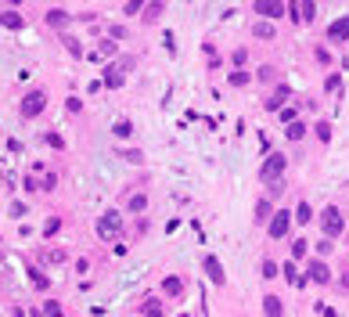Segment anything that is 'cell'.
I'll return each instance as SVG.
<instances>
[{
	"mask_svg": "<svg viewBox=\"0 0 349 317\" xmlns=\"http://www.w3.org/2000/svg\"><path fill=\"white\" fill-rule=\"evenodd\" d=\"M292 220H295V213L277 209V213H274V220L266 224V234H270V238H285V234H288V227H292Z\"/></svg>",
	"mask_w": 349,
	"mask_h": 317,
	"instance_id": "obj_7",
	"label": "cell"
},
{
	"mask_svg": "<svg viewBox=\"0 0 349 317\" xmlns=\"http://www.w3.org/2000/svg\"><path fill=\"white\" fill-rule=\"evenodd\" d=\"M123 234V213L119 209H108L97 216V238L101 242H112V238H119Z\"/></svg>",
	"mask_w": 349,
	"mask_h": 317,
	"instance_id": "obj_1",
	"label": "cell"
},
{
	"mask_svg": "<svg viewBox=\"0 0 349 317\" xmlns=\"http://www.w3.org/2000/svg\"><path fill=\"white\" fill-rule=\"evenodd\" d=\"M11 216H25V202H11Z\"/></svg>",
	"mask_w": 349,
	"mask_h": 317,
	"instance_id": "obj_44",
	"label": "cell"
},
{
	"mask_svg": "<svg viewBox=\"0 0 349 317\" xmlns=\"http://www.w3.org/2000/svg\"><path fill=\"white\" fill-rule=\"evenodd\" d=\"M202 267H205V277H209V281H213L216 289H223V285H227V274H223V263H220L216 256H205V260H202Z\"/></svg>",
	"mask_w": 349,
	"mask_h": 317,
	"instance_id": "obj_8",
	"label": "cell"
},
{
	"mask_svg": "<svg viewBox=\"0 0 349 317\" xmlns=\"http://www.w3.org/2000/svg\"><path fill=\"white\" fill-rule=\"evenodd\" d=\"M285 137H288V141H302V137H306V123H299V119H295V123H288V126H285Z\"/></svg>",
	"mask_w": 349,
	"mask_h": 317,
	"instance_id": "obj_21",
	"label": "cell"
},
{
	"mask_svg": "<svg viewBox=\"0 0 349 317\" xmlns=\"http://www.w3.org/2000/svg\"><path fill=\"white\" fill-rule=\"evenodd\" d=\"M47 317H61V306L58 303H47Z\"/></svg>",
	"mask_w": 349,
	"mask_h": 317,
	"instance_id": "obj_48",
	"label": "cell"
},
{
	"mask_svg": "<svg viewBox=\"0 0 349 317\" xmlns=\"http://www.w3.org/2000/svg\"><path fill=\"white\" fill-rule=\"evenodd\" d=\"M144 11H148V18H155V15H162V4H148Z\"/></svg>",
	"mask_w": 349,
	"mask_h": 317,
	"instance_id": "obj_47",
	"label": "cell"
},
{
	"mask_svg": "<svg viewBox=\"0 0 349 317\" xmlns=\"http://www.w3.org/2000/svg\"><path fill=\"white\" fill-rule=\"evenodd\" d=\"M252 11L263 15V22H274V18H281V15L288 11V4H281V0H256Z\"/></svg>",
	"mask_w": 349,
	"mask_h": 317,
	"instance_id": "obj_6",
	"label": "cell"
},
{
	"mask_svg": "<svg viewBox=\"0 0 349 317\" xmlns=\"http://www.w3.org/2000/svg\"><path fill=\"white\" fill-rule=\"evenodd\" d=\"M58 231H61V216H51V220L44 224V238H54Z\"/></svg>",
	"mask_w": 349,
	"mask_h": 317,
	"instance_id": "obj_27",
	"label": "cell"
},
{
	"mask_svg": "<svg viewBox=\"0 0 349 317\" xmlns=\"http://www.w3.org/2000/svg\"><path fill=\"white\" fill-rule=\"evenodd\" d=\"M263 313H266V317H285L281 299H277V296H263Z\"/></svg>",
	"mask_w": 349,
	"mask_h": 317,
	"instance_id": "obj_16",
	"label": "cell"
},
{
	"mask_svg": "<svg viewBox=\"0 0 349 317\" xmlns=\"http://www.w3.org/2000/svg\"><path fill=\"white\" fill-rule=\"evenodd\" d=\"M54 184H58V173L47 170V173H44V191H54Z\"/></svg>",
	"mask_w": 349,
	"mask_h": 317,
	"instance_id": "obj_35",
	"label": "cell"
},
{
	"mask_svg": "<svg viewBox=\"0 0 349 317\" xmlns=\"http://www.w3.org/2000/svg\"><path fill=\"white\" fill-rule=\"evenodd\" d=\"M317 137H321V141H331V123H328V119H321V123H317Z\"/></svg>",
	"mask_w": 349,
	"mask_h": 317,
	"instance_id": "obj_31",
	"label": "cell"
},
{
	"mask_svg": "<svg viewBox=\"0 0 349 317\" xmlns=\"http://www.w3.org/2000/svg\"><path fill=\"white\" fill-rule=\"evenodd\" d=\"M22 184H25V191H29V195H40V191H44V180H40V173H29Z\"/></svg>",
	"mask_w": 349,
	"mask_h": 317,
	"instance_id": "obj_24",
	"label": "cell"
},
{
	"mask_svg": "<svg viewBox=\"0 0 349 317\" xmlns=\"http://www.w3.org/2000/svg\"><path fill=\"white\" fill-rule=\"evenodd\" d=\"M324 90H338V76H328L324 79Z\"/></svg>",
	"mask_w": 349,
	"mask_h": 317,
	"instance_id": "obj_45",
	"label": "cell"
},
{
	"mask_svg": "<svg viewBox=\"0 0 349 317\" xmlns=\"http://www.w3.org/2000/svg\"><path fill=\"white\" fill-rule=\"evenodd\" d=\"M306 256V242L299 238V242H292V260H302Z\"/></svg>",
	"mask_w": 349,
	"mask_h": 317,
	"instance_id": "obj_33",
	"label": "cell"
},
{
	"mask_svg": "<svg viewBox=\"0 0 349 317\" xmlns=\"http://www.w3.org/2000/svg\"><path fill=\"white\" fill-rule=\"evenodd\" d=\"M141 8H144V4H141V0H130V4H123V11H126V15H137Z\"/></svg>",
	"mask_w": 349,
	"mask_h": 317,
	"instance_id": "obj_38",
	"label": "cell"
},
{
	"mask_svg": "<svg viewBox=\"0 0 349 317\" xmlns=\"http://www.w3.org/2000/svg\"><path fill=\"white\" fill-rule=\"evenodd\" d=\"M288 11H292V18H295V22H313L317 4H313V0H306V4H288Z\"/></svg>",
	"mask_w": 349,
	"mask_h": 317,
	"instance_id": "obj_10",
	"label": "cell"
},
{
	"mask_svg": "<svg viewBox=\"0 0 349 317\" xmlns=\"http://www.w3.org/2000/svg\"><path fill=\"white\" fill-rule=\"evenodd\" d=\"M44 141H47L51 148H58V151L65 148V137H61V134H44Z\"/></svg>",
	"mask_w": 349,
	"mask_h": 317,
	"instance_id": "obj_32",
	"label": "cell"
},
{
	"mask_svg": "<svg viewBox=\"0 0 349 317\" xmlns=\"http://www.w3.org/2000/svg\"><path fill=\"white\" fill-rule=\"evenodd\" d=\"M245 58H249V54H245V47H238V51H234V65L241 69V65H245Z\"/></svg>",
	"mask_w": 349,
	"mask_h": 317,
	"instance_id": "obj_43",
	"label": "cell"
},
{
	"mask_svg": "<svg viewBox=\"0 0 349 317\" xmlns=\"http://www.w3.org/2000/svg\"><path fill=\"white\" fill-rule=\"evenodd\" d=\"M295 115H299V108H281V119H285V126H288V123H295Z\"/></svg>",
	"mask_w": 349,
	"mask_h": 317,
	"instance_id": "obj_36",
	"label": "cell"
},
{
	"mask_svg": "<svg viewBox=\"0 0 349 317\" xmlns=\"http://www.w3.org/2000/svg\"><path fill=\"white\" fill-rule=\"evenodd\" d=\"M249 79H252V76H249L245 69H234V72H230V87H245Z\"/></svg>",
	"mask_w": 349,
	"mask_h": 317,
	"instance_id": "obj_26",
	"label": "cell"
},
{
	"mask_svg": "<svg viewBox=\"0 0 349 317\" xmlns=\"http://www.w3.org/2000/svg\"><path fill=\"white\" fill-rule=\"evenodd\" d=\"M309 220H313V209H309V202L302 198V202L295 206V224H309Z\"/></svg>",
	"mask_w": 349,
	"mask_h": 317,
	"instance_id": "obj_22",
	"label": "cell"
},
{
	"mask_svg": "<svg viewBox=\"0 0 349 317\" xmlns=\"http://www.w3.org/2000/svg\"><path fill=\"white\" fill-rule=\"evenodd\" d=\"M285 166H288V158H285L281 151H274V155H266V163H263V170H259V177H263L266 184H274V180H281V173H285Z\"/></svg>",
	"mask_w": 349,
	"mask_h": 317,
	"instance_id": "obj_4",
	"label": "cell"
},
{
	"mask_svg": "<svg viewBox=\"0 0 349 317\" xmlns=\"http://www.w3.org/2000/svg\"><path fill=\"white\" fill-rule=\"evenodd\" d=\"M277 270H281V267H277L274 260H270V256L259 263V277H266V281H274V277H277Z\"/></svg>",
	"mask_w": 349,
	"mask_h": 317,
	"instance_id": "obj_20",
	"label": "cell"
},
{
	"mask_svg": "<svg viewBox=\"0 0 349 317\" xmlns=\"http://www.w3.org/2000/svg\"><path fill=\"white\" fill-rule=\"evenodd\" d=\"M29 281H32L36 289H47V285H51V281H47V277H44L40 270H36V267H29Z\"/></svg>",
	"mask_w": 349,
	"mask_h": 317,
	"instance_id": "obj_28",
	"label": "cell"
},
{
	"mask_svg": "<svg viewBox=\"0 0 349 317\" xmlns=\"http://www.w3.org/2000/svg\"><path fill=\"white\" fill-rule=\"evenodd\" d=\"M259 79H266V83H270V79H274V65H263V69H259Z\"/></svg>",
	"mask_w": 349,
	"mask_h": 317,
	"instance_id": "obj_41",
	"label": "cell"
},
{
	"mask_svg": "<svg viewBox=\"0 0 349 317\" xmlns=\"http://www.w3.org/2000/svg\"><path fill=\"white\" fill-rule=\"evenodd\" d=\"M108 40H126V25H112L108 29Z\"/></svg>",
	"mask_w": 349,
	"mask_h": 317,
	"instance_id": "obj_34",
	"label": "cell"
},
{
	"mask_svg": "<svg viewBox=\"0 0 349 317\" xmlns=\"http://www.w3.org/2000/svg\"><path fill=\"white\" fill-rule=\"evenodd\" d=\"M115 51H119V44H115V40H101L97 51H94V58H101V54H104V58H112Z\"/></svg>",
	"mask_w": 349,
	"mask_h": 317,
	"instance_id": "obj_23",
	"label": "cell"
},
{
	"mask_svg": "<svg viewBox=\"0 0 349 317\" xmlns=\"http://www.w3.org/2000/svg\"><path fill=\"white\" fill-rule=\"evenodd\" d=\"M68 22H72V15H68L65 8H51V11H47V25H54V29H65Z\"/></svg>",
	"mask_w": 349,
	"mask_h": 317,
	"instance_id": "obj_13",
	"label": "cell"
},
{
	"mask_svg": "<svg viewBox=\"0 0 349 317\" xmlns=\"http://www.w3.org/2000/svg\"><path fill=\"white\" fill-rule=\"evenodd\" d=\"M65 260V249H47L44 252V263H61Z\"/></svg>",
	"mask_w": 349,
	"mask_h": 317,
	"instance_id": "obj_30",
	"label": "cell"
},
{
	"mask_svg": "<svg viewBox=\"0 0 349 317\" xmlns=\"http://www.w3.org/2000/svg\"><path fill=\"white\" fill-rule=\"evenodd\" d=\"M76 270L87 274V270H90V260H87V256H80V260H76Z\"/></svg>",
	"mask_w": 349,
	"mask_h": 317,
	"instance_id": "obj_42",
	"label": "cell"
},
{
	"mask_svg": "<svg viewBox=\"0 0 349 317\" xmlns=\"http://www.w3.org/2000/svg\"><path fill=\"white\" fill-rule=\"evenodd\" d=\"M123 158H130V163H137V166H141V163H144V155H141V151H130V148H126V151H123Z\"/></svg>",
	"mask_w": 349,
	"mask_h": 317,
	"instance_id": "obj_37",
	"label": "cell"
},
{
	"mask_svg": "<svg viewBox=\"0 0 349 317\" xmlns=\"http://www.w3.org/2000/svg\"><path fill=\"white\" fill-rule=\"evenodd\" d=\"M270 195L281 198V195H285V180H274V184H270Z\"/></svg>",
	"mask_w": 349,
	"mask_h": 317,
	"instance_id": "obj_39",
	"label": "cell"
},
{
	"mask_svg": "<svg viewBox=\"0 0 349 317\" xmlns=\"http://www.w3.org/2000/svg\"><path fill=\"white\" fill-rule=\"evenodd\" d=\"M309 281H317V285H328V281H331V270H328L324 260H313V263H309Z\"/></svg>",
	"mask_w": 349,
	"mask_h": 317,
	"instance_id": "obj_11",
	"label": "cell"
},
{
	"mask_svg": "<svg viewBox=\"0 0 349 317\" xmlns=\"http://www.w3.org/2000/svg\"><path fill=\"white\" fill-rule=\"evenodd\" d=\"M144 209H148V195H144V191H137V195H130V198H126V213L141 216Z\"/></svg>",
	"mask_w": 349,
	"mask_h": 317,
	"instance_id": "obj_14",
	"label": "cell"
},
{
	"mask_svg": "<svg viewBox=\"0 0 349 317\" xmlns=\"http://www.w3.org/2000/svg\"><path fill=\"white\" fill-rule=\"evenodd\" d=\"M65 105H68V112H80V108H83V101H80V98H68Z\"/></svg>",
	"mask_w": 349,
	"mask_h": 317,
	"instance_id": "obj_46",
	"label": "cell"
},
{
	"mask_svg": "<svg viewBox=\"0 0 349 317\" xmlns=\"http://www.w3.org/2000/svg\"><path fill=\"white\" fill-rule=\"evenodd\" d=\"M65 51H68L72 58H83V47H80V40H72V36H65Z\"/></svg>",
	"mask_w": 349,
	"mask_h": 317,
	"instance_id": "obj_29",
	"label": "cell"
},
{
	"mask_svg": "<svg viewBox=\"0 0 349 317\" xmlns=\"http://www.w3.org/2000/svg\"><path fill=\"white\" fill-rule=\"evenodd\" d=\"M133 69V58H119L115 65H108L104 69V87H112V90H119L123 83H126V72Z\"/></svg>",
	"mask_w": 349,
	"mask_h": 317,
	"instance_id": "obj_3",
	"label": "cell"
},
{
	"mask_svg": "<svg viewBox=\"0 0 349 317\" xmlns=\"http://www.w3.org/2000/svg\"><path fill=\"white\" fill-rule=\"evenodd\" d=\"M328 40H331V44H342V40H349V15H342V18H335V22L328 25Z\"/></svg>",
	"mask_w": 349,
	"mask_h": 317,
	"instance_id": "obj_9",
	"label": "cell"
},
{
	"mask_svg": "<svg viewBox=\"0 0 349 317\" xmlns=\"http://www.w3.org/2000/svg\"><path fill=\"white\" fill-rule=\"evenodd\" d=\"M0 25H4V29H15V33H18V29L25 25V18H22V15H18L15 8H8V11H0Z\"/></svg>",
	"mask_w": 349,
	"mask_h": 317,
	"instance_id": "obj_12",
	"label": "cell"
},
{
	"mask_svg": "<svg viewBox=\"0 0 349 317\" xmlns=\"http://www.w3.org/2000/svg\"><path fill=\"white\" fill-rule=\"evenodd\" d=\"M112 134H115V137H130V134H133V123H130V119H119V123L112 126Z\"/></svg>",
	"mask_w": 349,
	"mask_h": 317,
	"instance_id": "obj_25",
	"label": "cell"
},
{
	"mask_svg": "<svg viewBox=\"0 0 349 317\" xmlns=\"http://www.w3.org/2000/svg\"><path fill=\"white\" fill-rule=\"evenodd\" d=\"M285 98H288V87H277L274 94H270V98L263 101V108H266V112H281V105H285Z\"/></svg>",
	"mask_w": 349,
	"mask_h": 317,
	"instance_id": "obj_15",
	"label": "cell"
},
{
	"mask_svg": "<svg viewBox=\"0 0 349 317\" xmlns=\"http://www.w3.org/2000/svg\"><path fill=\"white\" fill-rule=\"evenodd\" d=\"M184 292V281H180V277H166V281H162V296H180Z\"/></svg>",
	"mask_w": 349,
	"mask_h": 317,
	"instance_id": "obj_19",
	"label": "cell"
},
{
	"mask_svg": "<svg viewBox=\"0 0 349 317\" xmlns=\"http://www.w3.org/2000/svg\"><path fill=\"white\" fill-rule=\"evenodd\" d=\"M317 252H321V256L331 252V238H321V242H317Z\"/></svg>",
	"mask_w": 349,
	"mask_h": 317,
	"instance_id": "obj_40",
	"label": "cell"
},
{
	"mask_svg": "<svg viewBox=\"0 0 349 317\" xmlns=\"http://www.w3.org/2000/svg\"><path fill=\"white\" fill-rule=\"evenodd\" d=\"M47 108V90L44 87H36V90H29L25 98H22V105H18V112H22V119H36Z\"/></svg>",
	"mask_w": 349,
	"mask_h": 317,
	"instance_id": "obj_2",
	"label": "cell"
},
{
	"mask_svg": "<svg viewBox=\"0 0 349 317\" xmlns=\"http://www.w3.org/2000/svg\"><path fill=\"white\" fill-rule=\"evenodd\" d=\"M177 317H191V313H177Z\"/></svg>",
	"mask_w": 349,
	"mask_h": 317,
	"instance_id": "obj_49",
	"label": "cell"
},
{
	"mask_svg": "<svg viewBox=\"0 0 349 317\" xmlns=\"http://www.w3.org/2000/svg\"><path fill=\"white\" fill-rule=\"evenodd\" d=\"M252 36L256 40H274V22H256L252 25Z\"/></svg>",
	"mask_w": 349,
	"mask_h": 317,
	"instance_id": "obj_18",
	"label": "cell"
},
{
	"mask_svg": "<svg viewBox=\"0 0 349 317\" xmlns=\"http://www.w3.org/2000/svg\"><path fill=\"white\" fill-rule=\"evenodd\" d=\"M321 227H324V238H338L342 227H345V224H342V213H338L335 206H328V209L321 213Z\"/></svg>",
	"mask_w": 349,
	"mask_h": 317,
	"instance_id": "obj_5",
	"label": "cell"
},
{
	"mask_svg": "<svg viewBox=\"0 0 349 317\" xmlns=\"http://www.w3.org/2000/svg\"><path fill=\"white\" fill-rule=\"evenodd\" d=\"M270 213H274V202H270V198H259V202H256V220L259 224H270V220H274Z\"/></svg>",
	"mask_w": 349,
	"mask_h": 317,
	"instance_id": "obj_17",
	"label": "cell"
}]
</instances>
